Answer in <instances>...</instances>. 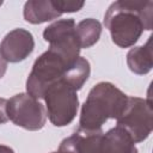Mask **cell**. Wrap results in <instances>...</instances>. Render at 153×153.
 Listing matches in <instances>:
<instances>
[{
    "label": "cell",
    "mask_w": 153,
    "mask_h": 153,
    "mask_svg": "<svg viewBox=\"0 0 153 153\" xmlns=\"http://www.w3.org/2000/svg\"><path fill=\"white\" fill-rule=\"evenodd\" d=\"M51 153H57V152H51Z\"/></svg>",
    "instance_id": "obj_19"
},
{
    "label": "cell",
    "mask_w": 153,
    "mask_h": 153,
    "mask_svg": "<svg viewBox=\"0 0 153 153\" xmlns=\"http://www.w3.org/2000/svg\"><path fill=\"white\" fill-rule=\"evenodd\" d=\"M76 38L81 48H90L96 44L102 33V25L97 19L86 18L75 25Z\"/></svg>",
    "instance_id": "obj_12"
},
{
    "label": "cell",
    "mask_w": 153,
    "mask_h": 153,
    "mask_svg": "<svg viewBox=\"0 0 153 153\" xmlns=\"http://www.w3.org/2000/svg\"><path fill=\"white\" fill-rule=\"evenodd\" d=\"M43 99L47 116L55 127H65L75 118L79 109V98L76 90L66 81L60 80L50 85L45 90Z\"/></svg>",
    "instance_id": "obj_4"
},
{
    "label": "cell",
    "mask_w": 153,
    "mask_h": 153,
    "mask_svg": "<svg viewBox=\"0 0 153 153\" xmlns=\"http://www.w3.org/2000/svg\"><path fill=\"white\" fill-rule=\"evenodd\" d=\"M0 153H14V151L8 146L0 145Z\"/></svg>",
    "instance_id": "obj_17"
},
{
    "label": "cell",
    "mask_w": 153,
    "mask_h": 153,
    "mask_svg": "<svg viewBox=\"0 0 153 153\" xmlns=\"http://www.w3.org/2000/svg\"><path fill=\"white\" fill-rule=\"evenodd\" d=\"M35 48V41L31 32L25 29H14L10 31L0 43V54L7 62L17 63L25 60Z\"/></svg>",
    "instance_id": "obj_8"
},
{
    "label": "cell",
    "mask_w": 153,
    "mask_h": 153,
    "mask_svg": "<svg viewBox=\"0 0 153 153\" xmlns=\"http://www.w3.org/2000/svg\"><path fill=\"white\" fill-rule=\"evenodd\" d=\"M75 62H71L56 51L48 49L35 61L32 66L31 73L26 80V93L31 94L36 99L43 98L45 90L50 85L62 80L67 71Z\"/></svg>",
    "instance_id": "obj_3"
},
{
    "label": "cell",
    "mask_w": 153,
    "mask_h": 153,
    "mask_svg": "<svg viewBox=\"0 0 153 153\" xmlns=\"http://www.w3.org/2000/svg\"><path fill=\"white\" fill-rule=\"evenodd\" d=\"M153 1L118 0L112 2L104 16V25L112 42L120 48L134 45L143 30H152Z\"/></svg>",
    "instance_id": "obj_1"
},
{
    "label": "cell",
    "mask_w": 153,
    "mask_h": 153,
    "mask_svg": "<svg viewBox=\"0 0 153 153\" xmlns=\"http://www.w3.org/2000/svg\"><path fill=\"white\" fill-rule=\"evenodd\" d=\"M43 38L49 43V49L62 55L68 61L75 62L80 57V45L73 19H60L51 23L44 29Z\"/></svg>",
    "instance_id": "obj_7"
},
{
    "label": "cell",
    "mask_w": 153,
    "mask_h": 153,
    "mask_svg": "<svg viewBox=\"0 0 153 153\" xmlns=\"http://www.w3.org/2000/svg\"><path fill=\"white\" fill-rule=\"evenodd\" d=\"M102 146L104 153H139L130 135L118 126L103 135Z\"/></svg>",
    "instance_id": "obj_10"
},
{
    "label": "cell",
    "mask_w": 153,
    "mask_h": 153,
    "mask_svg": "<svg viewBox=\"0 0 153 153\" xmlns=\"http://www.w3.org/2000/svg\"><path fill=\"white\" fill-rule=\"evenodd\" d=\"M127 65L129 69L139 75L147 74L153 67L152 59V36L148 37L146 44L134 47L127 54Z\"/></svg>",
    "instance_id": "obj_11"
},
{
    "label": "cell",
    "mask_w": 153,
    "mask_h": 153,
    "mask_svg": "<svg viewBox=\"0 0 153 153\" xmlns=\"http://www.w3.org/2000/svg\"><path fill=\"white\" fill-rule=\"evenodd\" d=\"M57 7L60 8L61 13H69V12H76L84 7L82 1H66V0H55Z\"/></svg>",
    "instance_id": "obj_14"
},
{
    "label": "cell",
    "mask_w": 153,
    "mask_h": 153,
    "mask_svg": "<svg viewBox=\"0 0 153 153\" xmlns=\"http://www.w3.org/2000/svg\"><path fill=\"white\" fill-rule=\"evenodd\" d=\"M152 103L151 98L128 97L127 106L117 118V126L124 129L133 141H145L152 131Z\"/></svg>",
    "instance_id": "obj_5"
},
{
    "label": "cell",
    "mask_w": 153,
    "mask_h": 153,
    "mask_svg": "<svg viewBox=\"0 0 153 153\" xmlns=\"http://www.w3.org/2000/svg\"><path fill=\"white\" fill-rule=\"evenodd\" d=\"M7 115L16 126L26 130H39L47 121L45 108L29 93H18L7 99Z\"/></svg>",
    "instance_id": "obj_6"
},
{
    "label": "cell",
    "mask_w": 153,
    "mask_h": 153,
    "mask_svg": "<svg viewBox=\"0 0 153 153\" xmlns=\"http://www.w3.org/2000/svg\"><path fill=\"white\" fill-rule=\"evenodd\" d=\"M1 5H2V1H0V6H1Z\"/></svg>",
    "instance_id": "obj_18"
},
{
    "label": "cell",
    "mask_w": 153,
    "mask_h": 153,
    "mask_svg": "<svg viewBox=\"0 0 153 153\" xmlns=\"http://www.w3.org/2000/svg\"><path fill=\"white\" fill-rule=\"evenodd\" d=\"M128 96L111 82L102 81L94 85L82 104L79 129L85 131L102 130L110 118H118L124 111Z\"/></svg>",
    "instance_id": "obj_2"
},
{
    "label": "cell",
    "mask_w": 153,
    "mask_h": 153,
    "mask_svg": "<svg viewBox=\"0 0 153 153\" xmlns=\"http://www.w3.org/2000/svg\"><path fill=\"white\" fill-rule=\"evenodd\" d=\"M6 71H7V61H6V60L2 57V55L0 54V79L5 75Z\"/></svg>",
    "instance_id": "obj_16"
},
{
    "label": "cell",
    "mask_w": 153,
    "mask_h": 153,
    "mask_svg": "<svg viewBox=\"0 0 153 153\" xmlns=\"http://www.w3.org/2000/svg\"><path fill=\"white\" fill-rule=\"evenodd\" d=\"M8 121L7 115V99L0 98V124L6 123Z\"/></svg>",
    "instance_id": "obj_15"
},
{
    "label": "cell",
    "mask_w": 153,
    "mask_h": 153,
    "mask_svg": "<svg viewBox=\"0 0 153 153\" xmlns=\"http://www.w3.org/2000/svg\"><path fill=\"white\" fill-rule=\"evenodd\" d=\"M90 73H91L90 62L85 57L80 56L78 61L67 71L62 80L78 91L84 86V84L90 76Z\"/></svg>",
    "instance_id": "obj_13"
},
{
    "label": "cell",
    "mask_w": 153,
    "mask_h": 153,
    "mask_svg": "<svg viewBox=\"0 0 153 153\" xmlns=\"http://www.w3.org/2000/svg\"><path fill=\"white\" fill-rule=\"evenodd\" d=\"M61 14L55 0H30L24 5V19L31 24H42Z\"/></svg>",
    "instance_id": "obj_9"
}]
</instances>
